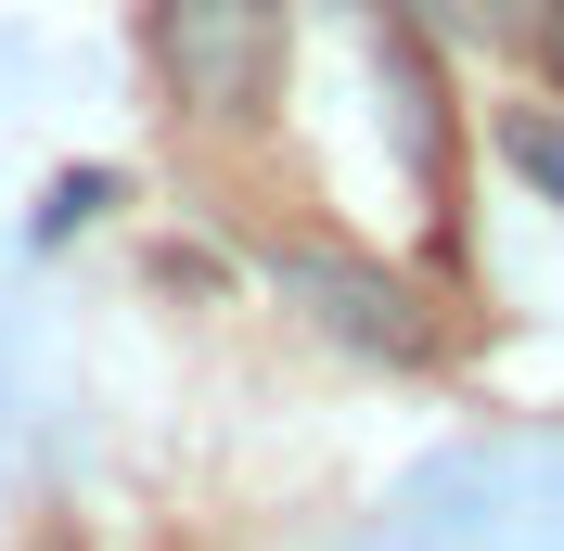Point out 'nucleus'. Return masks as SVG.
<instances>
[{
  "instance_id": "obj_4",
  "label": "nucleus",
  "mask_w": 564,
  "mask_h": 551,
  "mask_svg": "<svg viewBox=\"0 0 564 551\" xmlns=\"http://www.w3.org/2000/svg\"><path fill=\"white\" fill-rule=\"evenodd\" d=\"M500 168L539 180V193L564 206V116H552V104H500Z\"/></svg>"
},
{
  "instance_id": "obj_3",
  "label": "nucleus",
  "mask_w": 564,
  "mask_h": 551,
  "mask_svg": "<svg viewBox=\"0 0 564 551\" xmlns=\"http://www.w3.org/2000/svg\"><path fill=\"white\" fill-rule=\"evenodd\" d=\"M308 282L334 295V334H359V346H423V321H411V295H398V282L347 270V257H308Z\"/></svg>"
},
{
  "instance_id": "obj_2",
  "label": "nucleus",
  "mask_w": 564,
  "mask_h": 551,
  "mask_svg": "<svg viewBox=\"0 0 564 551\" xmlns=\"http://www.w3.org/2000/svg\"><path fill=\"white\" fill-rule=\"evenodd\" d=\"M423 26L462 52H564V0H423Z\"/></svg>"
},
{
  "instance_id": "obj_1",
  "label": "nucleus",
  "mask_w": 564,
  "mask_h": 551,
  "mask_svg": "<svg viewBox=\"0 0 564 551\" xmlns=\"http://www.w3.org/2000/svg\"><path fill=\"white\" fill-rule=\"evenodd\" d=\"M154 77H167V116L245 129L282 90V0H154Z\"/></svg>"
}]
</instances>
